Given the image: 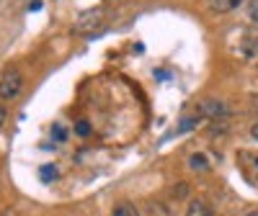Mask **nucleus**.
<instances>
[{"instance_id":"nucleus-1","label":"nucleus","mask_w":258,"mask_h":216,"mask_svg":"<svg viewBox=\"0 0 258 216\" xmlns=\"http://www.w3.org/2000/svg\"><path fill=\"white\" fill-rule=\"evenodd\" d=\"M21 88H24V75H21L18 70H8L3 77H0V98L3 100H11L21 93Z\"/></svg>"},{"instance_id":"nucleus-2","label":"nucleus","mask_w":258,"mask_h":216,"mask_svg":"<svg viewBox=\"0 0 258 216\" xmlns=\"http://www.w3.org/2000/svg\"><path fill=\"white\" fill-rule=\"evenodd\" d=\"M106 21V13L103 8H96V11H85L80 18H78V24H75V34H91L96 31L101 24Z\"/></svg>"},{"instance_id":"nucleus-3","label":"nucleus","mask_w":258,"mask_h":216,"mask_svg":"<svg viewBox=\"0 0 258 216\" xmlns=\"http://www.w3.org/2000/svg\"><path fill=\"white\" fill-rule=\"evenodd\" d=\"M240 52L245 57H258V29H245L240 39Z\"/></svg>"},{"instance_id":"nucleus-4","label":"nucleus","mask_w":258,"mask_h":216,"mask_svg":"<svg viewBox=\"0 0 258 216\" xmlns=\"http://www.w3.org/2000/svg\"><path fill=\"white\" fill-rule=\"evenodd\" d=\"M186 216H214V208L204 198H194L186 208Z\"/></svg>"},{"instance_id":"nucleus-5","label":"nucleus","mask_w":258,"mask_h":216,"mask_svg":"<svg viewBox=\"0 0 258 216\" xmlns=\"http://www.w3.org/2000/svg\"><path fill=\"white\" fill-rule=\"evenodd\" d=\"M209 3V11L212 13H230V11H235L243 0H207Z\"/></svg>"},{"instance_id":"nucleus-6","label":"nucleus","mask_w":258,"mask_h":216,"mask_svg":"<svg viewBox=\"0 0 258 216\" xmlns=\"http://www.w3.org/2000/svg\"><path fill=\"white\" fill-rule=\"evenodd\" d=\"M202 114H207V116H212V119H217V116H225V114H227V105L220 103V100H204Z\"/></svg>"},{"instance_id":"nucleus-7","label":"nucleus","mask_w":258,"mask_h":216,"mask_svg":"<svg viewBox=\"0 0 258 216\" xmlns=\"http://www.w3.org/2000/svg\"><path fill=\"white\" fill-rule=\"evenodd\" d=\"M114 216H140V208L129 201H121L114 206Z\"/></svg>"},{"instance_id":"nucleus-8","label":"nucleus","mask_w":258,"mask_h":216,"mask_svg":"<svg viewBox=\"0 0 258 216\" xmlns=\"http://www.w3.org/2000/svg\"><path fill=\"white\" fill-rule=\"evenodd\" d=\"M39 178L44 180V183H52L59 178V172H57V165H41L39 167Z\"/></svg>"},{"instance_id":"nucleus-9","label":"nucleus","mask_w":258,"mask_h":216,"mask_svg":"<svg viewBox=\"0 0 258 216\" xmlns=\"http://www.w3.org/2000/svg\"><path fill=\"white\" fill-rule=\"evenodd\" d=\"M188 167L197 170V172H207V170H209V162H207L204 155H191V157H188Z\"/></svg>"},{"instance_id":"nucleus-10","label":"nucleus","mask_w":258,"mask_h":216,"mask_svg":"<svg viewBox=\"0 0 258 216\" xmlns=\"http://www.w3.org/2000/svg\"><path fill=\"white\" fill-rule=\"evenodd\" d=\"M75 134H78V137H88V134H91V124H88V121H78V124H75Z\"/></svg>"},{"instance_id":"nucleus-11","label":"nucleus","mask_w":258,"mask_h":216,"mask_svg":"<svg viewBox=\"0 0 258 216\" xmlns=\"http://www.w3.org/2000/svg\"><path fill=\"white\" fill-rule=\"evenodd\" d=\"M186 196H188V185L186 183L173 185V198H186Z\"/></svg>"},{"instance_id":"nucleus-12","label":"nucleus","mask_w":258,"mask_h":216,"mask_svg":"<svg viewBox=\"0 0 258 216\" xmlns=\"http://www.w3.org/2000/svg\"><path fill=\"white\" fill-rule=\"evenodd\" d=\"M248 13H250V18L258 24V0H250V6H248Z\"/></svg>"},{"instance_id":"nucleus-13","label":"nucleus","mask_w":258,"mask_h":216,"mask_svg":"<svg viewBox=\"0 0 258 216\" xmlns=\"http://www.w3.org/2000/svg\"><path fill=\"white\" fill-rule=\"evenodd\" d=\"M52 134H54V139H64V137H68V132H64V129H62L59 124H54V129H52Z\"/></svg>"},{"instance_id":"nucleus-14","label":"nucleus","mask_w":258,"mask_h":216,"mask_svg":"<svg viewBox=\"0 0 258 216\" xmlns=\"http://www.w3.org/2000/svg\"><path fill=\"white\" fill-rule=\"evenodd\" d=\"M6 116H8V111H6V105H3V98H0V126L6 124Z\"/></svg>"},{"instance_id":"nucleus-15","label":"nucleus","mask_w":258,"mask_h":216,"mask_svg":"<svg viewBox=\"0 0 258 216\" xmlns=\"http://www.w3.org/2000/svg\"><path fill=\"white\" fill-rule=\"evenodd\" d=\"M41 8V0H34V3H29V11H39Z\"/></svg>"},{"instance_id":"nucleus-16","label":"nucleus","mask_w":258,"mask_h":216,"mask_svg":"<svg viewBox=\"0 0 258 216\" xmlns=\"http://www.w3.org/2000/svg\"><path fill=\"white\" fill-rule=\"evenodd\" d=\"M250 137H253V139H258V121H255V124H253V129H250Z\"/></svg>"},{"instance_id":"nucleus-17","label":"nucleus","mask_w":258,"mask_h":216,"mask_svg":"<svg viewBox=\"0 0 258 216\" xmlns=\"http://www.w3.org/2000/svg\"><path fill=\"white\" fill-rule=\"evenodd\" d=\"M248 216H258V211H253V213H248Z\"/></svg>"}]
</instances>
